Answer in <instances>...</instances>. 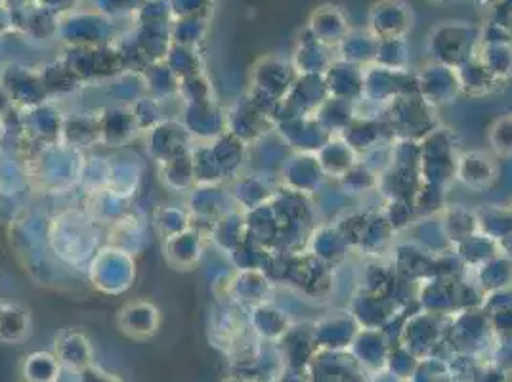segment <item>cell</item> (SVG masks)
<instances>
[{"label":"cell","mask_w":512,"mask_h":382,"mask_svg":"<svg viewBox=\"0 0 512 382\" xmlns=\"http://www.w3.org/2000/svg\"><path fill=\"white\" fill-rule=\"evenodd\" d=\"M56 358L69 371L81 373L92 365V346L79 333H65L56 340Z\"/></svg>","instance_id":"6da1fadb"},{"label":"cell","mask_w":512,"mask_h":382,"mask_svg":"<svg viewBox=\"0 0 512 382\" xmlns=\"http://www.w3.org/2000/svg\"><path fill=\"white\" fill-rule=\"evenodd\" d=\"M371 22L377 33L384 37H394L406 29V6L400 0H383L373 8Z\"/></svg>","instance_id":"7a4b0ae2"},{"label":"cell","mask_w":512,"mask_h":382,"mask_svg":"<svg viewBox=\"0 0 512 382\" xmlns=\"http://www.w3.org/2000/svg\"><path fill=\"white\" fill-rule=\"evenodd\" d=\"M22 375L25 382H58L62 375V363L50 354L37 352L23 361Z\"/></svg>","instance_id":"3957f363"},{"label":"cell","mask_w":512,"mask_h":382,"mask_svg":"<svg viewBox=\"0 0 512 382\" xmlns=\"http://www.w3.org/2000/svg\"><path fill=\"white\" fill-rule=\"evenodd\" d=\"M314 27L321 37H339L344 31V18L341 12L333 6H325L314 18Z\"/></svg>","instance_id":"277c9868"},{"label":"cell","mask_w":512,"mask_h":382,"mask_svg":"<svg viewBox=\"0 0 512 382\" xmlns=\"http://www.w3.org/2000/svg\"><path fill=\"white\" fill-rule=\"evenodd\" d=\"M79 382H123L117 375H113V373H107L104 369H100V367H94V365H90V367H86L83 369L81 373H79Z\"/></svg>","instance_id":"5b68a950"},{"label":"cell","mask_w":512,"mask_h":382,"mask_svg":"<svg viewBox=\"0 0 512 382\" xmlns=\"http://www.w3.org/2000/svg\"><path fill=\"white\" fill-rule=\"evenodd\" d=\"M493 8H495V12L499 16V23L497 25H501L505 29L512 27V0H499Z\"/></svg>","instance_id":"8992f818"},{"label":"cell","mask_w":512,"mask_h":382,"mask_svg":"<svg viewBox=\"0 0 512 382\" xmlns=\"http://www.w3.org/2000/svg\"><path fill=\"white\" fill-rule=\"evenodd\" d=\"M480 2H482V4H486V6H488V4H493V6H495L499 0H480Z\"/></svg>","instance_id":"52a82bcc"}]
</instances>
